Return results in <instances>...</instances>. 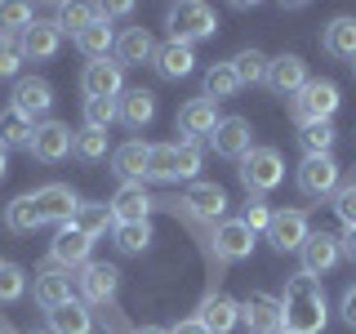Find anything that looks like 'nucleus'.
Listing matches in <instances>:
<instances>
[{"label":"nucleus","instance_id":"1","mask_svg":"<svg viewBox=\"0 0 356 334\" xmlns=\"http://www.w3.org/2000/svg\"><path fill=\"white\" fill-rule=\"evenodd\" d=\"M325 289H321L316 276L307 272H294L285 281V299H281V317H285V330H298V334H321L325 330Z\"/></svg>","mask_w":356,"mask_h":334},{"label":"nucleus","instance_id":"2","mask_svg":"<svg viewBox=\"0 0 356 334\" xmlns=\"http://www.w3.org/2000/svg\"><path fill=\"white\" fill-rule=\"evenodd\" d=\"M165 27H170V40L196 45V40H205V36L218 31V14L209 5H200V0H183V5H174L170 14H165Z\"/></svg>","mask_w":356,"mask_h":334},{"label":"nucleus","instance_id":"3","mask_svg":"<svg viewBox=\"0 0 356 334\" xmlns=\"http://www.w3.org/2000/svg\"><path fill=\"white\" fill-rule=\"evenodd\" d=\"M281 178H285V156L276 148H250V156L241 161V183H245V192H254V196L281 187Z\"/></svg>","mask_w":356,"mask_h":334},{"label":"nucleus","instance_id":"4","mask_svg":"<svg viewBox=\"0 0 356 334\" xmlns=\"http://www.w3.org/2000/svg\"><path fill=\"white\" fill-rule=\"evenodd\" d=\"M339 111V85L334 81H307L294 98V120L298 125H316Z\"/></svg>","mask_w":356,"mask_h":334},{"label":"nucleus","instance_id":"5","mask_svg":"<svg viewBox=\"0 0 356 334\" xmlns=\"http://www.w3.org/2000/svg\"><path fill=\"white\" fill-rule=\"evenodd\" d=\"M298 192L312 200H325L339 192V161L334 156H303L298 165Z\"/></svg>","mask_w":356,"mask_h":334},{"label":"nucleus","instance_id":"6","mask_svg":"<svg viewBox=\"0 0 356 334\" xmlns=\"http://www.w3.org/2000/svg\"><path fill=\"white\" fill-rule=\"evenodd\" d=\"M72 143H76L72 125H63V120H40L36 134H31V148L27 152L36 156V161H44V165H58V161L72 156Z\"/></svg>","mask_w":356,"mask_h":334},{"label":"nucleus","instance_id":"7","mask_svg":"<svg viewBox=\"0 0 356 334\" xmlns=\"http://www.w3.org/2000/svg\"><path fill=\"white\" fill-rule=\"evenodd\" d=\"M209 148H214L218 156H227V161H245L254 148V129L245 116H218L214 134H209Z\"/></svg>","mask_w":356,"mask_h":334},{"label":"nucleus","instance_id":"8","mask_svg":"<svg viewBox=\"0 0 356 334\" xmlns=\"http://www.w3.org/2000/svg\"><path fill=\"white\" fill-rule=\"evenodd\" d=\"M81 89H85V98H107V103H116L120 94H125V67L120 63H89L85 72H81Z\"/></svg>","mask_w":356,"mask_h":334},{"label":"nucleus","instance_id":"9","mask_svg":"<svg viewBox=\"0 0 356 334\" xmlns=\"http://www.w3.org/2000/svg\"><path fill=\"white\" fill-rule=\"evenodd\" d=\"M343 259V245L339 237H330V232H312V237L303 241V250H298V272H307V276H325L334 263Z\"/></svg>","mask_w":356,"mask_h":334},{"label":"nucleus","instance_id":"10","mask_svg":"<svg viewBox=\"0 0 356 334\" xmlns=\"http://www.w3.org/2000/svg\"><path fill=\"white\" fill-rule=\"evenodd\" d=\"M241 321L250 326V334H281L285 317H281V299L272 294H250L241 303Z\"/></svg>","mask_w":356,"mask_h":334},{"label":"nucleus","instance_id":"11","mask_svg":"<svg viewBox=\"0 0 356 334\" xmlns=\"http://www.w3.org/2000/svg\"><path fill=\"white\" fill-rule=\"evenodd\" d=\"M214 254L227 263H241L254 254V232L245 228V218H222L214 228Z\"/></svg>","mask_w":356,"mask_h":334},{"label":"nucleus","instance_id":"12","mask_svg":"<svg viewBox=\"0 0 356 334\" xmlns=\"http://www.w3.org/2000/svg\"><path fill=\"white\" fill-rule=\"evenodd\" d=\"M307 237H312V228H307L303 209H276L272 223H267V241H272L276 250H303Z\"/></svg>","mask_w":356,"mask_h":334},{"label":"nucleus","instance_id":"13","mask_svg":"<svg viewBox=\"0 0 356 334\" xmlns=\"http://www.w3.org/2000/svg\"><path fill=\"white\" fill-rule=\"evenodd\" d=\"M36 196V209H40V218L44 223H58V228H67V223H72V214H76V205H81V200H76V192L67 183H44L40 192H31Z\"/></svg>","mask_w":356,"mask_h":334},{"label":"nucleus","instance_id":"14","mask_svg":"<svg viewBox=\"0 0 356 334\" xmlns=\"http://www.w3.org/2000/svg\"><path fill=\"white\" fill-rule=\"evenodd\" d=\"M218 125V111L209 98H192V103H183L178 107V134H183V143H200V138H209Z\"/></svg>","mask_w":356,"mask_h":334},{"label":"nucleus","instance_id":"15","mask_svg":"<svg viewBox=\"0 0 356 334\" xmlns=\"http://www.w3.org/2000/svg\"><path fill=\"white\" fill-rule=\"evenodd\" d=\"M267 85H272V94H281V98H298V89L307 85V63L298 58V54L272 58V67H267Z\"/></svg>","mask_w":356,"mask_h":334},{"label":"nucleus","instance_id":"16","mask_svg":"<svg viewBox=\"0 0 356 334\" xmlns=\"http://www.w3.org/2000/svg\"><path fill=\"white\" fill-rule=\"evenodd\" d=\"M22 45V58H36V63H49L54 54H58V45H63V31H58V22H44V18H31V27L18 36Z\"/></svg>","mask_w":356,"mask_h":334},{"label":"nucleus","instance_id":"17","mask_svg":"<svg viewBox=\"0 0 356 334\" xmlns=\"http://www.w3.org/2000/svg\"><path fill=\"white\" fill-rule=\"evenodd\" d=\"M89 250H94V241H89L76 223L58 228V232H54V245H49V254H54V263H58V267H85L89 263Z\"/></svg>","mask_w":356,"mask_h":334},{"label":"nucleus","instance_id":"18","mask_svg":"<svg viewBox=\"0 0 356 334\" xmlns=\"http://www.w3.org/2000/svg\"><path fill=\"white\" fill-rule=\"evenodd\" d=\"M14 107H18L27 120L49 116V107H54V85L40 81V76H22V81L14 85Z\"/></svg>","mask_w":356,"mask_h":334},{"label":"nucleus","instance_id":"19","mask_svg":"<svg viewBox=\"0 0 356 334\" xmlns=\"http://www.w3.org/2000/svg\"><path fill=\"white\" fill-rule=\"evenodd\" d=\"M183 205L192 209L196 218H205V223H222V218H227V192H222L218 183H192L187 196H183Z\"/></svg>","mask_w":356,"mask_h":334},{"label":"nucleus","instance_id":"20","mask_svg":"<svg viewBox=\"0 0 356 334\" xmlns=\"http://www.w3.org/2000/svg\"><path fill=\"white\" fill-rule=\"evenodd\" d=\"M147 165H152V143H143V138H129L111 152V170L125 178V183H143V178H147Z\"/></svg>","mask_w":356,"mask_h":334},{"label":"nucleus","instance_id":"21","mask_svg":"<svg viewBox=\"0 0 356 334\" xmlns=\"http://www.w3.org/2000/svg\"><path fill=\"white\" fill-rule=\"evenodd\" d=\"M36 303L49 312V308H58V303H72V272L67 267H40L36 272Z\"/></svg>","mask_w":356,"mask_h":334},{"label":"nucleus","instance_id":"22","mask_svg":"<svg viewBox=\"0 0 356 334\" xmlns=\"http://www.w3.org/2000/svg\"><path fill=\"white\" fill-rule=\"evenodd\" d=\"M116 63L120 67H143V63H156V40L147 27H129L116 36Z\"/></svg>","mask_w":356,"mask_h":334},{"label":"nucleus","instance_id":"23","mask_svg":"<svg viewBox=\"0 0 356 334\" xmlns=\"http://www.w3.org/2000/svg\"><path fill=\"white\" fill-rule=\"evenodd\" d=\"M196 321L209 334H227V330L241 326V303H236V299H227V294H209L205 303H200V317Z\"/></svg>","mask_w":356,"mask_h":334},{"label":"nucleus","instance_id":"24","mask_svg":"<svg viewBox=\"0 0 356 334\" xmlns=\"http://www.w3.org/2000/svg\"><path fill=\"white\" fill-rule=\"evenodd\" d=\"M111 214H116V223H147L152 196L143 192V183H120L111 196Z\"/></svg>","mask_w":356,"mask_h":334},{"label":"nucleus","instance_id":"25","mask_svg":"<svg viewBox=\"0 0 356 334\" xmlns=\"http://www.w3.org/2000/svg\"><path fill=\"white\" fill-rule=\"evenodd\" d=\"M192 67H196L192 45H178V40L156 45V72H161L165 81H183V76H192Z\"/></svg>","mask_w":356,"mask_h":334},{"label":"nucleus","instance_id":"26","mask_svg":"<svg viewBox=\"0 0 356 334\" xmlns=\"http://www.w3.org/2000/svg\"><path fill=\"white\" fill-rule=\"evenodd\" d=\"M116 285H120V272L111 263H85V272H81L85 303H107V299L116 294Z\"/></svg>","mask_w":356,"mask_h":334},{"label":"nucleus","instance_id":"27","mask_svg":"<svg viewBox=\"0 0 356 334\" xmlns=\"http://www.w3.org/2000/svg\"><path fill=\"white\" fill-rule=\"evenodd\" d=\"M44 317H49V334H94V317H89V308L81 299L49 308Z\"/></svg>","mask_w":356,"mask_h":334},{"label":"nucleus","instance_id":"28","mask_svg":"<svg viewBox=\"0 0 356 334\" xmlns=\"http://www.w3.org/2000/svg\"><path fill=\"white\" fill-rule=\"evenodd\" d=\"M116 111L129 129H147L152 116H156V94L152 89H125V94L116 98Z\"/></svg>","mask_w":356,"mask_h":334},{"label":"nucleus","instance_id":"29","mask_svg":"<svg viewBox=\"0 0 356 334\" xmlns=\"http://www.w3.org/2000/svg\"><path fill=\"white\" fill-rule=\"evenodd\" d=\"M321 45H325V54H330V58L356 63V18H352V14L334 18L330 27H325V36H321Z\"/></svg>","mask_w":356,"mask_h":334},{"label":"nucleus","instance_id":"30","mask_svg":"<svg viewBox=\"0 0 356 334\" xmlns=\"http://www.w3.org/2000/svg\"><path fill=\"white\" fill-rule=\"evenodd\" d=\"M76 49L85 54L89 63H103L111 49H116V31H111V22H89V27L81 31V36H76Z\"/></svg>","mask_w":356,"mask_h":334},{"label":"nucleus","instance_id":"31","mask_svg":"<svg viewBox=\"0 0 356 334\" xmlns=\"http://www.w3.org/2000/svg\"><path fill=\"white\" fill-rule=\"evenodd\" d=\"M72 223L85 232L89 241L103 237V232H116V214H111V205H98V200H81L76 214H72Z\"/></svg>","mask_w":356,"mask_h":334},{"label":"nucleus","instance_id":"32","mask_svg":"<svg viewBox=\"0 0 356 334\" xmlns=\"http://www.w3.org/2000/svg\"><path fill=\"white\" fill-rule=\"evenodd\" d=\"M5 228L9 232H18V237H27V232H36V228H44V218H40V209H36V196H14L5 205Z\"/></svg>","mask_w":356,"mask_h":334},{"label":"nucleus","instance_id":"33","mask_svg":"<svg viewBox=\"0 0 356 334\" xmlns=\"http://www.w3.org/2000/svg\"><path fill=\"white\" fill-rule=\"evenodd\" d=\"M31 134H36V120H27L18 107L0 111V148H31Z\"/></svg>","mask_w":356,"mask_h":334},{"label":"nucleus","instance_id":"34","mask_svg":"<svg viewBox=\"0 0 356 334\" xmlns=\"http://www.w3.org/2000/svg\"><path fill=\"white\" fill-rule=\"evenodd\" d=\"M267 67H272V58L259 49H241L236 58H232V72H236L241 85H267Z\"/></svg>","mask_w":356,"mask_h":334},{"label":"nucleus","instance_id":"35","mask_svg":"<svg viewBox=\"0 0 356 334\" xmlns=\"http://www.w3.org/2000/svg\"><path fill=\"white\" fill-rule=\"evenodd\" d=\"M241 89V81H236V72H232V63H214L205 72V98L209 103H222V98H232Z\"/></svg>","mask_w":356,"mask_h":334},{"label":"nucleus","instance_id":"36","mask_svg":"<svg viewBox=\"0 0 356 334\" xmlns=\"http://www.w3.org/2000/svg\"><path fill=\"white\" fill-rule=\"evenodd\" d=\"M116 250L120 254H143L152 245V223H116Z\"/></svg>","mask_w":356,"mask_h":334},{"label":"nucleus","instance_id":"37","mask_svg":"<svg viewBox=\"0 0 356 334\" xmlns=\"http://www.w3.org/2000/svg\"><path fill=\"white\" fill-rule=\"evenodd\" d=\"M334 125L330 120H316V125H298V143H303V152L307 156H330V148H334Z\"/></svg>","mask_w":356,"mask_h":334},{"label":"nucleus","instance_id":"38","mask_svg":"<svg viewBox=\"0 0 356 334\" xmlns=\"http://www.w3.org/2000/svg\"><path fill=\"white\" fill-rule=\"evenodd\" d=\"M147 178H156V183H178V143H161V148H152Z\"/></svg>","mask_w":356,"mask_h":334},{"label":"nucleus","instance_id":"39","mask_svg":"<svg viewBox=\"0 0 356 334\" xmlns=\"http://www.w3.org/2000/svg\"><path fill=\"white\" fill-rule=\"evenodd\" d=\"M72 152L81 156V161H89V165L103 161V156H107V134L103 129H81V134H76V143H72Z\"/></svg>","mask_w":356,"mask_h":334},{"label":"nucleus","instance_id":"40","mask_svg":"<svg viewBox=\"0 0 356 334\" xmlns=\"http://www.w3.org/2000/svg\"><path fill=\"white\" fill-rule=\"evenodd\" d=\"M27 27H31V9L27 5H0V36L5 40H18Z\"/></svg>","mask_w":356,"mask_h":334},{"label":"nucleus","instance_id":"41","mask_svg":"<svg viewBox=\"0 0 356 334\" xmlns=\"http://www.w3.org/2000/svg\"><path fill=\"white\" fill-rule=\"evenodd\" d=\"M111 120H120L116 103H107V98H85V129H111Z\"/></svg>","mask_w":356,"mask_h":334},{"label":"nucleus","instance_id":"42","mask_svg":"<svg viewBox=\"0 0 356 334\" xmlns=\"http://www.w3.org/2000/svg\"><path fill=\"white\" fill-rule=\"evenodd\" d=\"M89 22H94V5H58V31L67 36H81Z\"/></svg>","mask_w":356,"mask_h":334},{"label":"nucleus","instance_id":"43","mask_svg":"<svg viewBox=\"0 0 356 334\" xmlns=\"http://www.w3.org/2000/svg\"><path fill=\"white\" fill-rule=\"evenodd\" d=\"M22 289H27V272L14 263H0V303H14L22 299Z\"/></svg>","mask_w":356,"mask_h":334},{"label":"nucleus","instance_id":"44","mask_svg":"<svg viewBox=\"0 0 356 334\" xmlns=\"http://www.w3.org/2000/svg\"><path fill=\"white\" fill-rule=\"evenodd\" d=\"M334 214L343 218V228H356V183L334 192Z\"/></svg>","mask_w":356,"mask_h":334},{"label":"nucleus","instance_id":"45","mask_svg":"<svg viewBox=\"0 0 356 334\" xmlns=\"http://www.w3.org/2000/svg\"><path fill=\"white\" fill-rule=\"evenodd\" d=\"M18 67H22V45H18V40H5V36H0V81L18 76Z\"/></svg>","mask_w":356,"mask_h":334},{"label":"nucleus","instance_id":"46","mask_svg":"<svg viewBox=\"0 0 356 334\" xmlns=\"http://www.w3.org/2000/svg\"><path fill=\"white\" fill-rule=\"evenodd\" d=\"M272 214H276V209H267V200H259V196H254L250 205H245V228H250L254 237H259V232H267V223H272Z\"/></svg>","mask_w":356,"mask_h":334},{"label":"nucleus","instance_id":"47","mask_svg":"<svg viewBox=\"0 0 356 334\" xmlns=\"http://www.w3.org/2000/svg\"><path fill=\"white\" fill-rule=\"evenodd\" d=\"M200 170V148L196 143H178V178H196Z\"/></svg>","mask_w":356,"mask_h":334},{"label":"nucleus","instance_id":"48","mask_svg":"<svg viewBox=\"0 0 356 334\" xmlns=\"http://www.w3.org/2000/svg\"><path fill=\"white\" fill-rule=\"evenodd\" d=\"M339 312H343V321H348V326L356 330V285L348 289V294H343V308H339Z\"/></svg>","mask_w":356,"mask_h":334},{"label":"nucleus","instance_id":"49","mask_svg":"<svg viewBox=\"0 0 356 334\" xmlns=\"http://www.w3.org/2000/svg\"><path fill=\"white\" fill-rule=\"evenodd\" d=\"M170 334H209V330H205V326H200V321L192 317V321H178V326H174Z\"/></svg>","mask_w":356,"mask_h":334},{"label":"nucleus","instance_id":"50","mask_svg":"<svg viewBox=\"0 0 356 334\" xmlns=\"http://www.w3.org/2000/svg\"><path fill=\"white\" fill-rule=\"evenodd\" d=\"M339 245H343V254H348V259H356V228H348L339 237Z\"/></svg>","mask_w":356,"mask_h":334},{"label":"nucleus","instance_id":"51","mask_svg":"<svg viewBox=\"0 0 356 334\" xmlns=\"http://www.w3.org/2000/svg\"><path fill=\"white\" fill-rule=\"evenodd\" d=\"M9 174V148H0V178Z\"/></svg>","mask_w":356,"mask_h":334},{"label":"nucleus","instance_id":"52","mask_svg":"<svg viewBox=\"0 0 356 334\" xmlns=\"http://www.w3.org/2000/svg\"><path fill=\"white\" fill-rule=\"evenodd\" d=\"M134 334H170V330H156V326H143V330H134Z\"/></svg>","mask_w":356,"mask_h":334},{"label":"nucleus","instance_id":"53","mask_svg":"<svg viewBox=\"0 0 356 334\" xmlns=\"http://www.w3.org/2000/svg\"><path fill=\"white\" fill-rule=\"evenodd\" d=\"M281 334H298V330H281Z\"/></svg>","mask_w":356,"mask_h":334},{"label":"nucleus","instance_id":"54","mask_svg":"<svg viewBox=\"0 0 356 334\" xmlns=\"http://www.w3.org/2000/svg\"><path fill=\"white\" fill-rule=\"evenodd\" d=\"M0 334H14V330H0Z\"/></svg>","mask_w":356,"mask_h":334},{"label":"nucleus","instance_id":"55","mask_svg":"<svg viewBox=\"0 0 356 334\" xmlns=\"http://www.w3.org/2000/svg\"><path fill=\"white\" fill-rule=\"evenodd\" d=\"M352 67H356V63H352Z\"/></svg>","mask_w":356,"mask_h":334}]
</instances>
